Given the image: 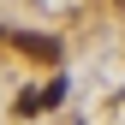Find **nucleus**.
<instances>
[{"instance_id": "f257e3e1", "label": "nucleus", "mask_w": 125, "mask_h": 125, "mask_svg": "<svg viewBox=\"0 0 125 125\" xmlns=\"http://www.w3.org/2000/svg\"><path fill=\"white\" fill-rule=\"evenodd\" d=\"M12 48L30 54L36 66H54V60H60V42H54V36H12Z\"/></svg>"}]
</instances>
